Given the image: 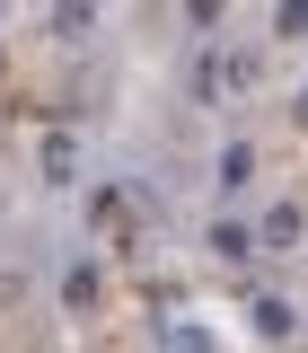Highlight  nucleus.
Wrapping results in <instances>:
<instances>
[{"mask_svg":"<svg viewBox=\"0 0 308 353\" xmlns=\"http://www.w3.org/2000/svg\"><path fill=\"white\" fill-rule=\"evenodd\" d=\"M300 239H308V212H300V203H264V221H256V248H264V256H291Z\"/></svg>","mask_w":308,"mask_h":353,"instance_id":"nucleus-1","label":"nucleus"},{"mask_svg":"<svg viewBox=\"0 0 308 353\" xmlns=\"http://www.w3.org/2000/svg\"><path fill=\"white\" fill-rule=\"evenodd\" d=\"M36 168H44V185H71V176H80V141H71V132H44Z\"/></svg>","mask_w":308,"mask_h":353,"instance_id":"nucleus-6","label":"nucleus"},{"mask_svg":"<svg viewBox=\"0 0 308 353\" xmlns=\"http://www.w3.org/2000/svg\"><path fill=\"white\" fill-rule=\"evenodd\" d=\"M212 185H220V194H247V185H256V141H220Z\"/></svg>","mask_w":308,"mask_h":353,"instance_id":"nucleus-3","label":"nucleus"},{"mask_svg":"<svg viewBox=\"0 0 308 353\" xmlns=\"http://www.w3.org/2000/svg\"><path fill=\"white\" fill-rule=\"evenodd\" d=\"M247 318H256L264 345H291V327H300V309L282 301V292H256V301H247Z\"/></svg>","mask_w":308,"mask_h":353,"instance_id":"nucleus-4","label":"nucleus"},{"mask_svg":"<svg viewBox=\"0 0 308 353\" xmlns=\"http://www.w3.org/2000/svg\"><path fill=\"white\" fill-rule=\"evenodd\" d=\"M273 27H282V36H308V9H300V0H291V9H273Z\"/></svg>","mask_w":308,"mask_h":353,"instance_id":"nucleus-8","label":"nucleus"},{"mask_svg":"<svg viewBox=\"0 0 308 353\" xmlns=\"http://www.w3.org/2000/svg\"><path fill=\"white\" fill-rule=\"evenodd\" d=\"M300 124H308V88H300Z\"/></svg>","mask_w":308,"mask_h":353,"instance_id":"nucleus-10","label":"nucleus"},{"mask_svg":"<svg viewBox=\"0 0 308 353\" xmlns=\"http://www.w3.org/2000/svg\"><path fill=\"white\" fill-rule=\"evenodd\" d=\"M203 248H212L220 265H247V256H264V248H256V221H238V212H220L212 230H203Z\"/></svg>","mask_w":308,"mask_h":353,"instance_id":"nucleus-2","label":"nucleus"},{"mask_svg":"<svg viewBox=\"0 0 308 353\" xmlns=\"http://www.w3.org/2000/svg\"><path fill=\"white\" fill-rule=\"evenodd\" d=\"M44 27H53V36H62V44H80L88 27H97V9H53V18H44Z\"/></svg>","mask_w":308,"mask_h":353,"instance_id":"nucleus-7","label":"nucleus"},{"mask_svg":"<svg viewBox=\"0 0 308 353\" xmlns=\"http://www.w3.org/2000/svg\"><path fill=\"white\" fill-rule=\"evenodd\" d=\"M97 292H106V274H97V256H80L71 274H62V309H71V318H88V309H97Z\"/></svg>","mask_w":308,"mask_h":353,"instance_id":"nucleus-5","label":"nucleus"},{"mask_svg":"<svg viewBox=\"0 0 308 353\" xmlns=\"http://www.w3.org/2000/svg\"><path fill=\"white\" fill-rule=\"evenodd\" d=\"M168 345H176V353H212V336H203V327H176Z\"/></svg>","mask_w":308,"mask_h":353,"instance_id":"nucleus-9","label":"nucleus"}]
</instances>
